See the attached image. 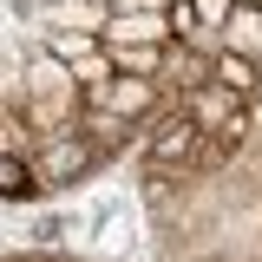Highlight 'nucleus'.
Masks as SVG:
<instances>
[{"label":"nucleus","instance_id":"nucleus-1","mask_svg":"<svg viewBox=\"0 0 262 262\" xmlns=\"http://www.w3.org/2000/svg\"><path fill=\"white\" fill-rule=\"evenodd\" d=\"M20 105H27V125L46 138V131H66L79 125V112H85V98H79V79H72V66L53 59L46 46L27 59V72H20Z\"/></svg>","mask_w":262,"mask_h":262},{"label":"nucleus","instance_id":"nucleus-2","mask_svg":"<svg viewBox=\"0 0 262 262\" xmlns=\"http://www.w3.org/2000/svg\"><path fill=\"white\" fill-rule=\"evenodd\" d=\"M27 164H33V184H39V190H66V184L92 177L98 164H105V151H98L79 125H66V131H46V138L33 144Z\"/></svg>","mask_w":262,"mask_h":262},{"label":"nucleus","instance_id":"nucleus-3","mask_svg":"<svg viewBox=\"0 0 262 262\" xmlns=\"http://www.w3.org/2000/svg\"><path fill=\"white\" fill-rule=\"evenodd\" d=\"M184 118H190L196 131H210V138H223L229 151H243L249 144V125H256V105H243L236 92H223V85H190V92L170 98Z\"/></svg>","mask_w":262,"mask_h":262},{"label":"nucleus","instance_id":"nucleus-4","mask_svg":"<svg viewBox=\"0 0 262 262\" xmlns=\"http://www.w3.org/2000/svg\"><path fill=\"white\" fill-rule=\"evenodd\" d=\"M85 105H98V112H112V118H125V125H144L151 112H164L170 98H164L158 79H131V72H112L98 92H79Z\"/></svg>","mask_w":262,"mask_h":262},{"label":"nucleus","instance_id":"nucleus-5","mask_svg":"<svg viewBox=\"0 0 262 262\" xmlns=\"http://www.w3.org/2000/svg\"><path fill=\"white\" fill-rule=\"evenodd\" d=\"M158 85H164V98L190 92V85H210V53H196V46H184V39H170V46H164V66H158Z\"/></svg>","mask_w":262,"mask_h":262},{"label":"nucleus","instance_id":"nucleus-6","mask_svg":"<svg viewBox=\"0 0 262 262\" xmlns=\"http://www.w3.org/2000/svg\"><path fill=\"white\" fill-rule=\"evenodd\" d=\"M210 85H223V92H236L243 105H256L262 98V59H243V53H210Z\"/></svg>","mask_w":262,"mask_h":262},{"label":"nucleus","instance_id":"nucleus-7","mask_svg":"<svg viewBox=\"0 0 262 262\" xmlns=\"http://www.w3.org/2000/svg\"><path fill=\"white\" fill-rule=\"evenodd\" d=\"M216 46L223 53H243V59H262V7L256 0H236L229 20L216 27Z\"/></svg>","mask_w":262,"mask_h":262},{"label":"nucleus","instance_id":"nucleus-8","mask_svg":"<svg viewBox=\"0 0 262 262\" xmlns=\"http://www.w3.org/2000/svg\"><path fill=\"white\" fill-rule=\"evenodd\" d=\"M27 196H39V184H33V164L13 158V151H0V203H27Z\"/></svg>","mask_w":262,"mask_h":262},{"label":"nucleus","instance_id":"nucleus-9","mask_svg":"<svg viewBox=\"0 0 262 262\" xmlns=\"http://www.w3.org/2000/svg\"><path fill=\"white\" fill-rule=\"evenodd\" d=\"M190 7H196V20H203L210 33H216V27L229 20V7H236V0H190Z\"/></svg>","mask_w":262,"mask_h":262},{"label":"nucleus","instance_id":"nucleus-10","mask_svg":"<svg viewBox=\"0 0 262 262\" xmlns=\"http://www.w3.org/2000/svg\"><path fill=\"white\" fill-rule=\"evenodd\" d=\"M118 7H125V13H164L170 0H118Z\"/></svg>","mask_w":262,"mask_h":262},{"label":"nucleus","instance_id":"nucleus-11","mask_svg":"<svg viewBox=\"0 0 262 262\" xmlns=\"http://www.w3.org/2000/svg\"><path fill=\"white\" fill-rule=\"evenodd\" d=\"M27 7H53V0H27Z\"/></svg>","mask_w":262,"mask_h":262},{"label":"nucleus","instance_id":"nucleus-12","mask_svg":"<svg viewBox=\"0 0 262 262\" xmlns=\"http://www.w3.org/2000/svg\"><path fill=\"white\" fill-rule=\"evenodd\" d=\"M92 7H118V0H92Z\"/></svg>","mask_w":262,"mask_h":262},{"label":"nucleus","instance_id":"nucleus-13","mask_svg":"<svg viewBox=\"0 0 262 262\" xmlns=\"http://www.w3.org/2000/svg\"><path fill=\"white\" fill-rule=\"evenodd\" d=\"M256 7H262V0H256Z\"/></svg>","mask_w":262,"mask_h":262}]
</instances>
